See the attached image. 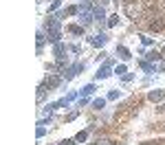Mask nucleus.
I'll return each instance as SVG.
<instances>
[{"label": "nucleus", "instance_id": "f257e3e1", "mask_svg": "<svg viewBox=\"0 0 165 145\" xmlns=\"http://www.w3.org/2000/svg\"><path fill=\"white\" fill-rule=\"evenodd\" d=\"M150 29H154V31L163 29V22H152V24H150Z\"/></svg>", "mask_w": 165, "mask_h": 145}]
</instances>
